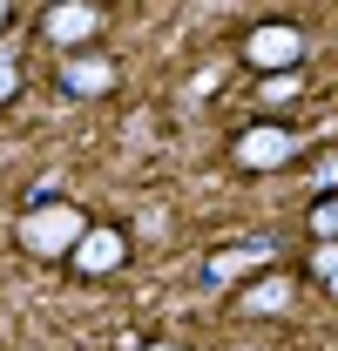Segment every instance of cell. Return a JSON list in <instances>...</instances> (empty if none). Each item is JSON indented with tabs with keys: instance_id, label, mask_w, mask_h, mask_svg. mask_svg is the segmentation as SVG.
Listing matches in <instances>:
<instances>
[{
	"instance_id": "obj_1",
	"label": "cell",
	"mask_w": 338,
	"mask_h": 351,
	"mask_svg": "<svg viewBox=\"0 0 338 351\" xmlns=\"http://www.w3.org/2000/svg\"><path fill=\"white\" fill-rule=\"evenodd\" d=\"M88 237V217L75 210V203H61V196H47V203H34L27 217H21V250L27 257H68L75 243Z\"/></svg>"
},
{
	"instance_id": "obj_2",
	"label": "cell",
	"mask_w": 338,
	"mask_h": 351,
	"mask_svg": "<svg viewBox=\"0 0 338 351\" xmlns=\"http://www.w3.org/2000/svg\"><path fill=\"white\" fill-rule=\"evenodd\" d=\"M244 61L264 68V75H291L297 61H304V27H291V21H264V27H251Z\"/></svg>"
},
{
	"instance_id": "obj_3",
	"label": "cell",
	"mask_w": 338,
	"mask_h": 351,
	"mask_svg": "<svg viewBox=\"0 0 338 351\" xmlns=\"http://www.w3.org/2000/svg\"><path fill=\"white\" fill-rule=\"evenodd\" d=\"M297 156V135L284 129V122H251V129L237 135V162L251 176H271V169H284Z\"/></svg>"
},
{
	"instance_id": "obj_4",
	"label": "cell",
	"mask_w": 338,
	"mask_h": 351,
	"mask_svg": "<svg viewBox=\"0 0 338 351\" xmlns=\"http://www.w3.org/2000/svg\"><path fill=\"white\" fill-rule=\"evenodd\" d=\"M41 27H47V41H61V47L82 54V47L102 34V7H95V0H54L41 14Z\"/></svg>"
},
{
	"instance_id": "obj_5",
	"label": "cell",
	"mask_w": 338,
	"mask_h": 351,
	"mask_svg": "<svg viewBox=\"0 0 338 351\" xmlns=\"http://www.w3.org/2000/svg\"><path fill=\"white\" fill-rule=\"evenodd\" d=\"M122 257H128V237L115 223H88V237L68 250V263H75L82 277H109V270H122Z\"/></svg>"
},
{
	"instance_id": "obj_6",
	"label": "cell",
	"mask_w": 338,
	"mask_h": 351,
	"mask_svg": "<svg viewBox=\"0 0 338 351\" xmlns=\"http://www.w3.org/2000/svg\"><path fill=\"white\" fill-rule=\"evenodd\" d=\"M271 257H278V243H271V237H251V243H230V250H216V257L203 263V277H210V284H237V277L264 270Z\"/></svg>"
},
{
	"instance_id": "obj_7",
	"label": "cell",
	"mask_w": 338,
	"mask_h": 351,
	"mask_svg": "<svg viewBox=\"0 0 338 351\" xmlns=\"http://www.w3.org/2000/svg\"><path fill=\"white\" fill-rule=\"evenodd\" d=\"M61 88H68V95H109V88H115V61L95 54V47H82V54H68Z\"/></svg>"
},
{
	"instance_id": "obj_8",
	"label": "cell",
	"mask_w": 338,
	"mask_h": 351,
	"mask_svg": "<svg viewBox=\"0 0 338 351\" xmlns=\"http://www.w3.org/2000/svg\"><path fill=\"white\" fill-rule=\"evenodd\" d=\"M291 304V277H257L251 291H244V311L251 317H271V311H284Z\"/></svg>"
},
{
	"instance_id": "obj_9",
	"label": "cell",
	"mask_w": 338,
	"mask_h": 351,
	"mask_svg": "<svg viewBox=\"0 0 338 351\" xmlns=\"http://www.w3.org/2000/svg\"><path fill=\"white\" fill-rule=\"evenodd\" d=\"M311 277H318V284L338 298V243H318V257H311Z\"/></svg>"
},
{
	"instance_id": "obj_10",
	"label": "cell",
	"mask_w": 338,
	"mask_h": 351,
	"mask_svg": "<svg viewBox=\"0 0 338 351\" xmlns=\"http://www.w3.org/2000/svg\"><path fill=\"white\" fill-rule=\"evenodd\" d=\"M311 230H318L325 243H338V196H318V210H311Z\"/></svg>"
},
{
	"instance_id": "obj_11",
	"label": "cell",
	"mask_w": 338,
	"mask_h": 351,
	"mask_svg": "<svg viewBox=\"0 0 338 351\" xmlns=\"http://www.w3.org/2000/svg\"><path fill=\"white\" fill-rule=\"evenodd\" d=\"M14 88H21V61L0 54V101H14Z\"/></svg>"
},
{
	"instance_id": "obj_12",
	"label": "cell",
	"mask_w": 338,
	"mask_h": 351,
	"mask_svg": "<svg viewBox=\"0 0 338 351\" xmlns=\"http://www.w3.org/2000/svg\"><path fill=\"white\" fill-rule=\"evenodd\" d=\"M311 182H318V189H325V196H338V156H325V162H318V169H311Z\"/></svg>"
},
{
	"instance_id": "obj_13",
	"label": "cell",
	"mask_w": 338,
	"mask_h": 351,
	"mask_svg": "<svg viewBox=\"0 0 338 351\" xmlns=\"http://www.w3.org/2000/svg\"><path fill=\"white\" fill-rule=\"evenodd\" d=\"M7 21H14V7H7V0H0V34H7Z\"/></svg>"
},
{
	"instance_id": "obj_14",
	"label": "cell",
	"mask_w": 338,
	"mask_h": 351,
	"mask_svg": "<svg viewBox=\"0 0 338 351\" xmlns=\"http://www.w3.org/2000/svg\"><path fill=\"white\" fill-rule=\"evenodd\" d=\"M142 351H176V345H142Z\"/></svg>"
}]
</instances>
